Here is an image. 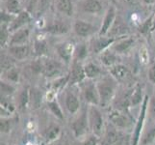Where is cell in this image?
Listing matches in <instances>:
<instances>
[{"instance_id": "obj_1", "label": "cell", "mask_w": 155, "mask_h": 145, "mask_svg": "<svg viewBox=\"0 0 155 145\" xmlns=\"http://www.w3.org/2000/svg\"><path fill=\"white\" fill-rule=\"evenodd\" d=\"M117 80L113 77H104L100 78L97 82V86L99 94V105L102 107L108 106L113 101L116 90H117Z\"/></svg>"}, {"instance_id": "obj_2", "label": "cell", "mask_w": 155, "mask_h": 145, "mask_svg": "<svg viewBox=\"0 0 155 145\" xmlns=\"http://www.w3.org/2000/svg\"><path fill=\"white\" fill-rule=\"evenodd\" d=\"M88 118H89V125L90 131L93 135L97 136V137L103 136L105 132L104 127V118L101 113L100 109L97 105H90L88 109Z\"/></svg>"}, {"instance_id": "obj_3", "label": "cell", "mask_w": 155, "mask_h": 145, "mask_svg": "<svg viewBox=\"0 0 155 145\" xmlns=\"http://www.w3.org/2000/svg\"><path fill=\"white\" fill-rule=\"evenodd\" d=\"M148 102H149V97L147 95H146L143 97V101L142 103L140 114H139L138 120L136 122V126H135L134 131H133V133H132L131 145H140L142 132H143V124H145V119L147 116V111L148 109Z\"/></svg>"}, {"instance_id": "obj_4", "label": "cell", "mask_w": 155, "mask_h": 145, "mask_svg": "<svg viewBox=\"0 0 155 145\" xmlns=\"http://www.w3.org/2000/svg\"><path fill=\"white\" fill-rule=\"evenodd\" d=\"M81 91L84 100L90 105H99V94L97 83H94L92 80L89 79L88 81H83L81 83Z\"/></svg>"}, {"instance_id": "obj_5", "label": "cell", "mask_w": 155, "mask_h": 145, "mask_svg": "<svg viewBox=\"0 0 155 145\" xmlns=\"http://www.w3.org/2000/svg\"><path fill=\"white\" fill-rule=\"evenodd\" d=\"M71 131L76 138L82 137L87 135L90 130L89 118H88V109H85L76 119H74L71 125Z\"/></svg>"}, {"instance_id": "obj_6", "label": "cell", "mask_w": 155, "mask_h": 145, "mask_svg": "<svg viewBox=\"0 0 155 145\" xmlns=\"http://www.w3.org/2000/svg\"><path fill=\"white\" fill-rule=\"evenodd\" d=\"M63 73V66L60 62L53 59H47L42 63L41 74L46 78H61Z\"/></svg>"}, {"instance_id": "obj_7", "label": "cell", "mask_w": 155, "mask_h": 145, "mask_svg": "<svg viewBox=\"0 0 155 145\" xmlns=\"http://www.w3.org/2000/svg\"><path fill=\"white\" fill-rule=\"evenodd\" d=\"M110 74L117 82L121 83H127L130 80H132V74L126 66L121 65V64H117V65L109 68Z\"/></svg>"}, {"instance_id": "obj_8", "label": "cell", "mask_w": 155, "mask_h": 145, "mask_svg": "<svg viewBox=\"0 0 155 145\" xmlns=\"http://www.w3.org/2000/svg\"><path fill=\"white\" fill-rule=\"evenodd\" d=\"M100 145H122V137L116 127H107Z\"/></svg>"}, {"instance_id": "obj_9", "label": "cell", "mask_w": 155, "mask_h": 145, "mask_svg": "<svg viewBox=\"0 0 155 145\" xmlns=\"http://www.w3.org/2000/svg\"><path fill=\"white\" fill-rule=\"evenodd\" d=\"M86 78V74H85L84 66L79 61L74 60L72 64L71 72L69 73V85H73L76 83H82Z\"/></svg>"}, {"instance_id": "obj_10", "label": "cell", "mask_w": 155, "mask_h": 145, "mask_svg": "<svg viewBox=\"0 0 155 145\" xmlns=\"http://www.w3.org/2000/svg\"><path fill=\"white\" fill-rule=\"evenodd\" d=\"M109 119L117 129H124L129 125V119L127 115L120 110H112L109 113Z\"/></svg>"}, {"instance_id": "obj_11", "label": "cell", "mask_w": 155, "mask_h": 145, "mask_svg": "<svg viewBox=\"0 0 155 145\" xmlns=\"http://www.w3.org/2000/svg\"><path fill=\"white\" fill-rule=\"evenodd\" d=\"M56 50H57L59 56L62 58V60H64L67 64H68L71 61V59L74 55L75 47H73V44H71V43L65 42V43H62L60 45H58Z\"/></svg>"}, {"instance_id": "obj_12", "label": "cell", "mask_w": 155, "mask_h": 145, "mask_svg": "<svg viewBox=\"0 0 155 145\" xmlns=\"http://www.w3.org/2000/svg\"><path fill=\"white\" fill-rule=\"evenodd\" d=\"M115 19H116V10L114 7H110L105 15L103 23L101 25V29L99 30L98 35L100 37H104L105 35L109 33L112 26L115 23Z\"/></svg>"}, {"instance_id": "obj_13", "label": "cell", "mask_w": 155, "mask_h": 145, "mask_svg": "<svg viewBox=\"0 0 155 145\" xmlns=\"http://www.w3.org/2000/svg\"><path fill=\"white\" fill-rule=\"evenodd\" d=\"M29 34L30 31L28 28H21L14 32L10 39V47L26 45V43L28 42L29 39Z\"/></svg>"}, {"instance_id": "obj_14", "label": "cell", "mask_w": 155, "mask_h": 145, "mask_svg": "<svg viewBox=\"0 0 155 145\" xmlns=\"http://www.w3.org/2000/svg\"><path fill=\"white\" fill-rule=\"evenodd\" d=\"M73 29L75 31V33L80 36V37H88L90 35H92L94 33L95 28L93 24H91L89 22L83 20H76L74 22Z\"/></svg>"}, {"instance_id": "obj_15", "label": "cell", "mask_w": 155, "mask_h": 145, "mask_svg": "<svg viewBox=\"0 0 155 145\" xmlns=\"http://www.w3.org/2000/svg\"><path fill=\"white\" fill-rule=\"evenodd\" d=\"M30 19H31L30 14L28 12L22 11V12L19 13L17 16V18H15L14 20L10 23L9 31L10 32H15V31L21 29V27H23L26 23L29 22Z\"/></svg>"}, {"instance_id": "obj_16", "label": "cell", "mask_w": 155, "mask_h": 145, "mask_svg": "<svg viewBox=\"0 0 155 145\" xmlns=\"http://www.w3.org/2000/svg\"><path fill=\"white\" fill-rule=\"evenodd\" d=\"M65 105L69 113L72 115L76 114L80 110V101L78 97L72 92H68L65 99Z\"/></svg>"}, {"instance_id": "obj_17", "label": "cell", "mask_w": 155, "mask_h": 145, "mask_svg": "<svg viewBox=\"0 0 155 145\" xmlns=\"http://www.w3.org/2000/svg\"><path fill=\"white\" fill-rule=\"evenodd\" d=\"M121 39V38H120ZM119 39L116 38H111V37H100L99 38L94 40V42L93 43V50L95 53H101L104 50H108V47H110L111 45H113L116 41H117Z\"/></svg>"}, {"instance_id": "obj_18", "label": "cell", "mask_w": 155, "mask_h": 145, "mask_svg": "<svg viewBox=\"0 0 155 145\" xmlns=\"http://www.w3.org/2000/svg\"><path fill=\"white\" fill-rule=\"evenodd\" d=\"M9 52L13 58L17 59V60H23V59L28 57L30 53V48L27 45L13 46V47H10Z\"/></svg>"}, {"instance_id": "obj_19", "label": "cell", "mask_w": 155, "mask_h": 145, "mask_svg": "<svg viewBox=\"0 0 155 145\" xmlns=\"http://www.w3.org/2000/svg\"><path fill=\"white\" fill-rule=\"evenodd\" d=\"M134 44V39L126 38V39H119L116 45H113L112 50L116 52L117 54H124L130 50L131 47Z\"/></svg>"}, {"instance_id": "obj_20", "label": "cell", "mask_w": 155, "mask_h": 145, "mask_svg": "<svg viewBox=\"0 0 155 145\" xmlns=\"http://www.w3.org/2000/svg\"><path fill=\"white\" fill-rule=\"evenodd\" d=\"M117 53L114 52L112 50H106L100 54V61L105 67L111 68L117 64Z\"/></svg>"}, {"instance_id": "obj_21", "label": "cell", "mask_w": 155, "mask_h": 145, "mask_svg": "<svg viewBox=\"0 0 155 145\" xmlns=\"http://www.w3.org/2000/svg\"><path fill=\"white\" fill-rule=\"evenodd\" d=\"M45 31H47L48 33L54 34V35L66 34L68 31V26L65 22H62L60 20H55L53 23L47 26L45 28Z\"/></svg>"}, {"instance_id": "obj_22", "label": "cell", "mask_w": 155, "mask_h": 145, "mask_svg": "<svg viewBox=\"0 0 155 145\" xmlns=\"http://www.w3.org/2000/svg\"><path fill=\"white\" fill-rule=\"evenodd\" d=\"M84 70H85V74H86V78L91 80L99 78L101 76V74H102L100 67L92 62L87 63L84 66Z\"/></svg>"}, {"instance_id": "obj_23", "label": "cell", "mask_w": 155, "mask_h": 145, "mask_svg": "<svg viewBox=\"0 0 155 145\" xmlns=\"http://www.w3.org/2000/svg\"><path fill=\"white\" fill-rule=\"evenodd\" d=\"M82 8L87 13L97 14L102 10V5L99 0H85L82 3Z\"/></svg>"}, {"instance_id": "obj_24", "label": "cell", "mask_w": 155, "mask_h": 145, "mask_svg": "<svg viewBox=\"0 0 155 145\" xmlns=\"http://www.w3.org/2000/svg\"><path fill=\"white\" fill-rule=\"evenodd\" d=\"M128 105L131 106L138 105L139 104H141V102L143 101V94H142V87L137 85V86L132 90V92L130 95L128 96Z\"/></svg>"}, {"instance_id": "obj_25", "label": "cell", "mask_w": 155, "mask_h": 145, "mask_svg": "<svg viewBox=\"0 0 155 145\" xmlns=\"http://www.w3.org/2000/svg\"><path fill=\"white\" fill-rule=\"evenodd\" d=\"M56 6L61 13L68 17H71L73 15V5L71 0H56Z\"/></svg>"}, {"instance_id": "obj_26", "label": "cell", "mask_w": 155, "mask_h": 145, "mask_svg": "<svg viewBox=\"0 0 155 145\" xmlns=\"http://www.w3.org/2000/svg\"><path fill=\"white\" fill-rule=\"evenodd\" d=\"M0 105H1V116L2 117L5 116V112H7V114L9 116L15 110V106L13 102L9 99V97H1Z\"/></svg>"}, {"instance_id": "obj_27", "label": "cell", "mask_w": 155, "mask_h": 145, "mask_svg": "<svg viewBox=\"0 0 155 145\" xmlns=\"http://www.w3.org/2000/svg\"><path fill=\"white\" fill-rule=\"evenodd\" d=\"M61 135V129L58 125H50L45 133V138L47 142H52Z\"/></svg>"}, {"instance_id": "obj_28", "label": "cell", "mask_w": 155, "mask_h": 145, "mask_svg": "<svg viewBox=\"0 0 155 145\" xmlns=\"http://www.w3.org/2000/svg\"><path fill=\"white\" fill-rule=\"evenodd\" d=\"M47 106H48V109L50 110L51 113L54 115L56 118L60 120H64V113H63V110L61 109L60 105L57 101L55 100H50L48 103H47Z\"/></svg>"}, {"instance_id": "obj_29", "label": "cell", "mask_w": 155, "mask_h": 145, "mask_svg": "<svg viewBox=\"0 0 155 145\" xmlns=\"http://www.w3.org/2000/svg\"><path fill=\"white\" fill-rule=\"evenodd\" d=\"M6 9L7 12L11 15H18L22 12L21 6L18 0H6Z\"/></svg>"}, {"instance_id": "obj_30", "label": "cell", "mask_w": 155, "mask_h": 145, "mask_svg": "<svg viewBox=\"0 0 155 145\" xmlns=\"http://www.w3.org/2000/svg\"><path fill=\"white\" fill-rule=\"evenodd\" d=\"M34 50H35L36 55H38V56L45 55L47 50H48V48H47V46H46V42L44 40H37L34 45Z\"/></svg>"}, {"instance_id": "obj_31", "label": "cell", "mask_w": 155, "mask_h": 145, "mask_svg": "<svg viewBox=\"0 0 155 145\" xmlns=\"http://www.w3.org/2000/svg\"><path fill=\"white\" fill-rule=\"evenodd\" d=\"M15 58H13L12 56H8L5 54H1V71L3 72H7L10 69H12L15 65Z\"/></svg>"}, {"instance_id": "obj_32", "label": "cell", "mask_w": 155, "mask_h": 145, "mask_svg": "<svg viewBox=\"0 0 155 145\" xmlns=\"http://www.w3.org/2000/svg\"><path fill=\"white\" fill-rule=\"evenodd\" d=\"M69 82V74H66V77L58 78L54 80V82L52 83V90L57 92L58 90H62L67 83Z\"/></svg>"}, {"instance_id": "obj_33", "label": "cell", "mask_w": 155, "mask_h": 145, "mask_svg": "<svg viewBox=\"0 0 155 145\" xmlns=\"http://www.w3.org/2000/svg\"><path fill=\"white\" fill-rule=\"evenodd\" d=\"M155 139V127L150 128L146 133L141 137L140 145H149Z\"/></svg>"}, {"instance_id": "obj_34", "label": "cell", "mask_w": 155, "mask_h": 145, "mask_svg": "<svg viewBox=\"0 0 155 145\" xmlns=\"http://www.w3.org/2000/svg\"><path fill=\"white\" fill-rule=\"evenodd\" d=\"M0 88H1V97H10L15 91V88L13 86L12 83L2 81V80L0 82Z\"/></svg>"}, {"instance_id": "obj_35", "label": "cell", "mask_w": 155, "mask_h": 145, "mask_svg": "<svg viewBox=\"0 0 155 145\" xmlns=\"http://www.w3.org/2000/svg\"><path fill=\"white\" fill-rule=\"evenodd\" d=\"M87 55H88V50L85 45H80L77 47H75V50H74L75 61H81L86 58Z\"/></svg>"}, {"instance_id": "obj_36", "label": "cell", "mask_w": 155, "mask_h": 145, "mask_svg": "<svg viewBox=\"0 0 155 145\" xmlns=\"http://www.w3.org/2000/svg\"><path fill=\"white\" fill-rule=\"evenodd\" d=\"M29 101H30V93H29V90L28 89L23 90L22 92L19 94V99H18L19 109H26V106H27Z\"/></svg>"}, {"instance_id": "obj_37", "label": "cell", "mask_w": 155, "mask_h": 145, "mask_svg": "<svg viewBox=\"0 0 155 145\" xmlns=\"http://www.w3.org/2000/svg\"><path fill=\"white\" fill-rule=\"evenodd\" d=\"M6 74V78L10 83H17L19 80V72L18 69H15L13 67L12 69H10L9 71L5 72Z\"/></svg>"}, {"instance_id": "obj_38", "label": "cell", "mask_w": 155, "mask_h": 145, "mask_svg": "<svg viewBox=\"0 0 155 145\" xmlns=\"http://www.w3.org/2000/svg\"><path fill=\"white\" fill-rule=\"evenodd\" d=\"M9 26L6 24H1V30H0V44L1 47H4L9 40Z\"/></svg>"}, {"instance_id": "obj_39", "label": "cell", "mask_w": 155, "mask_h": 145, "mask_svg": "<svg viewBox=\"0 0 155 145\" xmlns=\"http://www.w3.org/2000/svg\"><path fill=\"white\" fill-rule=\"evenodd\" d=\"M13 122L12 120H9L8 118L2 117L1 123H0V128H1V133H9L12 128Z\"/></svg>"}, {"instance_id": "obj_40", "label": "cell", "mask_w": 155, "mask_h": 145, "mask_svg": "<svg viewBox=\"0 0 155 145\" xmlns=\"http://www.w3.org/2000/svg\"><path fill=\"white\" fill-rule=\"evenodd\" d=\"M152 23H153V16H151L150 18L148 19H147L145 22H143L141 26H140V32L142 33H147L148 31H151V28H152Z\"/></svg>"}, {"instance_id": "obj_41", "label": "cell", "mask_w": 155, "mask_h": 145, "mask_svg": "<svg viewBox=\"0 0 155 145\" xmlns=\"http://www.w3.org/2000/svg\"><path fill=\"white\" fill-rule=\"evenodd\" d=\"M80 145H100L99 143V137L94 135H91L86 137L84 140L80 143Z\"/></svg>"}, {"instance_id": "obj_42", "label": "cell", "mask_w": 155, "mask_h": 145, "mask_svg": "<svg viewBox=\"0 0 155 145\" xmlns=\"http://www.w3.org/2000/svg\"><path fill=\"white\" fill-rule=\"evenodd\" d=\"M148 111H149V113H150V115L155 119V97H151V98H149Z\"/></svg>"}, {"instance_id": "obj_43", "label": "cell", "mask_w": 155, "mask_h": 145, "mask_svg": "<svg viewBox=\"0 0 155 145\" xmlns=\"http://www.w3.org/2000/svg\"><path fill=\"white\" fill-rule=\"evenodd\" d=\"M148 79L151 83L155 84V64L151 65L148 70Z\"/></svg>"}, {"instance_id": "obj_44", "label": "cell", "mask_w": 155, "mask_h": 145, "mask_svg": "<svg viewBox=\"0 0 155 145\" xmlns=\"http://www.w3.org/2000/svg\"><path fill=\"white\" fill-rule=\"evenodd\" d=\"M121 1L128 6H135L139 4V0H121Z\"/></svg>"}, {"instance_id": "obj_45", "label": "cell", "mask_w": 155, "mask_h": 145, "mask_svg": "<svg viewBox=\"0 0 155 145\" xmlns=\"http://www.w3.org/2000/svg\"><path fill=\"white\" fill-rule=\"evenodd\" d=\"M143 3H146L147 5H150V4H153L155 2V0H143Z\"/></svg>"}, {"instance_id": "obj_46", "label": "cell", "mask_w": 155, "mask_h": 145, "mask_svg": "<svg viewBox=\"0 0 155 145\" xmlns=\"http://www.w3.org/2000/svg\"><path fill=\"white\" fill-rule=\"evenodd\" d=\"M152 31H155V18L153 19V23H152V28H151V32Z\"/></svg>"}, {"instance_id": "obj_47", "label": "cell", "mask_w": 155, "mask_h": 145, "mask_svg": "<svg viewBox=\"0 0 155 145\" xmlns=\"http://www.w3.org/2000/svg\"><path fill=\"white\" fill-rule=\"evenodd\" d=\"M111 1L113 2L114 4H116V3H117V0H111Z\"/></svg>"}, {"instance_id": "obj_48", "label": "cell", "mask_w": 155, "mask_h": 145, "mask_svg": "<svg viewBox=\"0 0 155 145\" xmlns=\"http://www.w3.org/2000/svg\"><path fill=\"white\" fill-rule=\"evenodd\" d=\"M53 145H61V144H53Z\"/></svg>"}]
</instances>
